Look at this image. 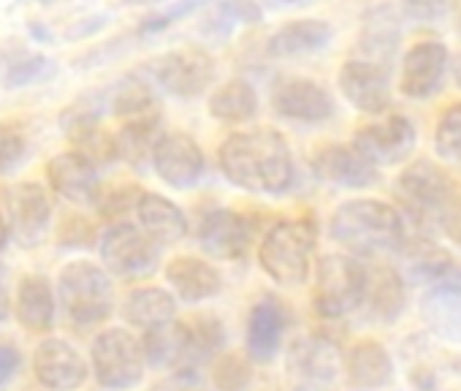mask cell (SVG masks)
<instances>
[{
    "label": "cell",
    "mask_w": 461,
    "mask_h": 391,
    "mask_svg": "<svg viewBox=\"0 0 461 391\" xmlns=\"http://www.w3.org/2000/svg\"><path fill=\"white\" fill-rule=\"evenodd\" d=\"M217 160L230 185L250 193L283 196L296 179L294 152L275 128H250L228 136L220 144Z\"/></svg>",
    "instance_id": "1"
},
{
    "label": "cell",
    "mask_w": 461,
    "mask_h": 391,
    "mask_svg": "<svg viewBox=\"0 0 461 391\" xmlns=\"http://www.w3.org/2000/svg\"><path fill=\"white\" fill-rule=\"evenodd\" d=\"M329 232L342 248L361 256L388 253L404 242L402 215L377 199H350L339 205L331 215Z\"/></svg>",
    "instance_id": "2"
},
{
    "label": "cell",
    "mask_w": 461,
    "mask_h": 391,
    "mask_svg": "<svg viewBox=\"0 0 461 391\" xmlns=\"http://www.w3.org/2000/svg\"><path fill=\"white\" fill-rule=\"evenodd\" d=\"M58 305L71 326L90 329L109 321L114 310V286L106 267L77 259L58 272Z\"/></svg>",
    "instance_id": "3"
},
{
    "label": "cell",
    "mask_w": 461,
    "mask_h": 391,
    "mask_svg": "<svg viewBox=\"0 0 461 391\" xmlns=\"http://www.w3.org/2000/svg\"><path fill=\"white\" fill-rule=\"evenodd\" d=\"M315 253V226L307 221H280L275 223L258 250L261 269L280 286H304L310 277Z\"/></svg>",
    "instance_id": "4"
},
{
    "label": "cell",
    "mask_w": 461,
    "mask_h": 391,
    "mask_svg": "<svg viewBox=\"0 0 461 391\" xmlns=\"http://www.w3.org/2000/svg\"><path fill=\"white\" fill-rule=\"evenodd\" d=\"M90 369L106 391L136 388L147 372L144 342L128 329H104L90 345Z\"/></svg>",
    "instance_id": "5"
},
{
    "label": "cell",
    "mask_w": 461,
    "mask_h": 391,
    "mask_svg": "<svg viewBox=\"0 0 461 391\" xmlns=\"http://www.w3.org/2000/svg\"><path fill=\"white\" fill-rule=\"evenodd\" d=\"M366 269L348 256H323L315 272L312 305L323 318H342L364 302Z\"/></svg>",
    "instance_id": "6"
},
{
    "label": "cell",
    "mask_w": 461,
    "mask_h": 391,
    "mask_svg": "<svg viewBox=\"0 0 461 391\" xmlns=\"http://www.w3.org/2000/svg\"><path fill=\"white\" fill-rule=\"evenodd\" d=\"M396 193H399L402 205L418 221L439 223L458 190H456L453 177L442 166H437L434 160H415L399 174Z\"/></svg>",
    "instance_id": "7"
},
{
    "label": "cell",
    "mask_w": 461,
    "mask_h": 391,
    "mask_svg": "<svg viewBox=\"0 0 461 391\" xmlns=\"http://www.w3.org/2000/svg\"><path fill=\"white\" fill-rule=\"evenodd\" d=\"M101 261L109 269V275L125 277V280H139L155 272L158 267V242H152L141 226L133 223H112L101 234Z\"/></svg>",
    "instance_id": "8"
},
{
    "label": "cell",
    "mask_w": 461,
    "mask_h": 391,
    "mask_svg": "<svg viewBox=\"0 0 461 391\" xmlns=\"http://www.w3.org/2000/svg\"><path fill=\"white\" fill-rule=\"evenodd\" d=\"M149 71H152L155 82L168 95L182 98V101L203 95L212 87L214 77H217L212 55L206 50H201V47L171 50V52L160 55L158 60H152Z\"/></svg>",
    "instance_id": "9"
},
{
    "label": "cell",
    "mask_w": 461,
    "mask_h": 391,
    "mask_svg": "<svg viewBox=\"0 0 461 391\" xmlns=\"http://www.w3.org/2000/svg\"><path fill=\"white\" fill-rule=\"evenodd\" d=\"M6 223L12 240L33 250L39 248L52 229V199L39 182H17L6 190Z\"/></svg>",
    "instance_id": "10"
},
{
    "label": "cell",
    "mask_w": 461,
    "mask_h": 391,
    "mask_svg": "<svg viewBox=\"0 0 461 391\" xmlns=\"http://www.w3.org/2000/svg\"><path fill=\"white\" fill-rule=\"evenodd\" d=\"M342 369V356L323 337H299L285 356V383L294 391H329Z\"/></svg>",
    "instance_id": "11"
},
{
    "label": "cell",
    "mask_w": 461,
    "mask_h": 391,
    "mask_svg": "<svg viewBox=\"0 0 461 391\" xmlns=\"http://www.w3.org/2000/svg\"><path fill=\"white\" fill-rule=\"evenodd\" d=\"M447 68H450V52L442 41L437 39L418 41L402 58L399 93L412 101H426L442 90Z\"/></svg>",
    "instance_id": "12"
},
{
    "label": "cell",
    "mask_w": 461,
    "mask_h": 391,
    "mask_svg": "<svg viewBox=\"0 0 461 391\" xmlns=\"http://www.w3.org/2000/svg\"><path fill=\"white\" fill-rule=\"evenodd\" d=\"M418 141V131L404 114H385L356 131L353 147L366 155L375 166H391L404 160Z\"/></svg>",
    "instance_id": "13"
},
{
    "label": "cell",
    "mask_w": 461,
    "mask_h": 391,
    "mask_svg": "<svg viewBox=\"0 0 461 391\" xmlns=\"http://www.w3.org/2000/svg\"><path fill=\"white\" fill-rule=\"evenodd\" d=\"M90 375L87 359L63 337H44L33 350V377L47 391H77Z\"/></svg>",
    "instance_id": "14"
},
{
    "label": "cell",
    "mask_w": 461,
    "mask_h": 391,
    "mask_svg": "<svg viewBox=\"0 0 461 391\" xmlns=\"http://www.w3.org/2000/svg\"><path fill=\"white\" fill-rule=\"evenodd\" d=\"M152 168L155 174L174 190H187L193 185H198L206 174V158L201 144L182 133V131H171L163 133L155 152H152Z\"/></svg>",
    "instance_id": "15"
},
{
    "label": "cell",
    "mask_w": 461,
    "mask_h": 391,
    "mask_svg": "<svg viewBox=\"0 0 461 391\" xmlns=\"http://www.w3.org/2000/svg\"><path fill=\"white\" fill-rule=\"evenodd\" d=\"M44 174H47L52 193H58L63 202L77 205V207H95L98 196L104 190L98 166L90 163L77 150L52 155L44 166Z\"/></svg>",
    "instance_id": "16"
},
{
    "label": "cell",
    "mask_w": 461,
    "mask_h": 391,
    "mask_svg": "<svg viewBox=\"0 0 461 391\" xmlns=\"http://www.w3.org/2000/svg\"><path fill=\"white\" fill-rule=\"evenodd\" d=\"M337 85L348 104L364 114H383L391 104V82L383 63L369 58H350L342 63Z\"/></svg>",
    "instance_id": "17"
},
{
    "label": "cell",
    "mask_w": 461,
    "mask_h": 391,
    "mask_svg": "<svg viewBox=\"0 0 461 391\" xmlns=\"http://www.w3.org/2000/svg\"><path fill=\"white\" fill-rule=\"evenodd\" d=\"M272 106L280 117L294 123H326L337 112L331 93L307 77L280 79L272 90Z\"/></svg>",
    "instance_id": "18"
},
{
    "label": "cell",
    "mask_w": 461,
    "mask_h": 391,
    "mask_svg": "<svg viewBox=\"0 0 461 391\" xmlns=\"http://www.w3.org/2000/svg\"><path fill=\"white\" fill-rule=\"evenodd\" d=\"M250 242H253V226L237 210H212L198 223V245L214 259L222 261L245 259Z\"/></svg>",
    "instance_id": "19"
},
{
    "label": "cell",
    "mask_w": 461,
    "mask_h": 391,
    "mask_svg": "<svg viewBox=\"0 0 461 391\" xmlns=\"http://www.w3.org/2000/svg\"><path fill=\"white\" fill-rule=\"evenodd\" d=\"M63 131H66V139L71 141V150L85 155L98 168L120 160L117 133L104 128L98 112L93 106H71L63 114Z\"/></svg>",
    "instance_id": "20"
},
{
    "label": "cell",
    "mask_w": 461,
    "mask_h": 391,
    "mask_svg": "<svg viewBox=\"0 0 461 391\" xmlns=\"http://www.w3.org/2000/svg\"><path fill=\"white\" fill-rule=\"evenodd\" d=\"M312 168L321 179L348 187V190H364L380 182L377 166L361 155L353 144H326L315 152Z\"/></svg>",
    "instance_id": "21"
},
{
    "label": "cell",
    "mask_w": 461,
    "mask_h": 391,
    "mask_svg": "<svg viewBox=\"0 0 461 391\" xmlns=\"http://www.w3.org/2000/svg\"><path fill=\"white\" fill-rule=\"evenodd\" d=\"M14 318L31 334H47L58 318V291L44 275H23L14 291Z\"/></svg>",
    "instance_id": "22"
},
{
    "label": "cell",
    "mask_w": 461,
    "mask_h": 391,
    "mask_svg": "<svg viewBox=\"0 0 461 391\" xmlns=\"http://www.w3.org/2000/svg\"><path fill=\"white\" fill-rule=\"evenodd\" d=\"M331 39H334V31L323 20H291L269 36L267 52L277 60L307 58V55L326 50Z\"/></svg>",
    "instance_id": "23"
},
{
    "label": "cell",
    "mask_w": 461,
    "mask_h": 391,
    "mask_svg": "<svg viewBox=\"0 0 461 391\" xmlns=\"http://www.w3.org/2000/svg\"><path fill=\"white\" fill-rule=\"evenodd\" d=\"M136 218L141 232L158 245H176L187 237L185 213L160 193H141L136 205Z\"/></svg>",
    "instance_id": "24"
},
{
    "label": "cell",
    "mask_w": 461,
    "mask_h": 391,
    "mask_svg": "<svg viewBox=\"0 0 461 391\" xmlns=\"http://www.w3.org/2000/svg\"><path fill=\"white\" fill-rule=\"evenodd\" d=\"M166 280L182 302H203L220 294L222 277L220 272L195 256H176L166 267Z\"/></svg>",
    "instance_id": "25"
},
{
    "label": "cell",
    "mask_w": 461,
    "mask_h": 391,
    "mask_svg": "<svg viewBox=\"0 0 461 391\" xmlns=\"http://www.w3.org/2000/svg\"><path fill=\"white\" fill-rule=\"evenodd\" d=\"M285 307L275 296H264L248 318V350L258 361H272L285 334Z\"/></svg>",
    "instance_id": "26"
},
{
    "label": "cell",
    "mask_w": 461,
    "mask_h": 391,
    "mask_svg": "<svg viewBox=\"0 0 461 391\" xmlns=\"http://www.w3.org/2000/svg\"><path fill=\"white\" fill-rule=\"evenodd\" d=\"M122 318L128 326H136L141 332L163 329L176 321V299L166 288H133L122 299Z\"/></svg>",
    "instance_id": "27"
},
{
    "label": "cell",
    "mask_w": 461,
    "mask_h": 391,
    "mask_svg": "<svg viewBox=\"0 0 461 391\" xmlns=\"http://www.w3.org/2000/svg\"><path fill=\"white\" fill-rule=\"evenodd\" d=\"M420 315L437 337L461 342V283L434 286L420 302Z\"/></svg>",
    "instance_id": "28"
},
{
    "label": "cell",
    "mask_w": 461,
    "mask_h": 391,
    "mask_svg": "<svg viewBox=\"0 0 461 391\" xmlns=\"http://www.w3.org/2000/svg\"><path fill=\"white\" fill-rule=\"evenodd\" d=\"M404 283L396 269L391 267H372L366 272V288H364V302L369 310V318L391 323L402 315L404 310Z\"/></svg>",
    "instance_id": "29"
},
{
    "label": "cell",
    "mask_w": 461,
    "mask_h": 391,
    "mask_svg": "<svg viewBox=\"0 0 461 391\" xmlns=\"http://www.w3.org/2000/svg\"><path fill=\"white\" fill-rule=\"evenodd\" d=\"M258 93L248 79H228L209 95V114L225 125H248L258 117Z\"/></svg>",
    "instance_id": "30"
},
{
    "label": "cell",
    "mask_w": 461,
    "mask_h": 391,
    "mask_svg": "<svg viewBox=\"0 0 461 391\" xmlns=\"http://www.w3.org/2000/svg\"><path fill=\"white\" fill-rule=\"evenodd\" d=\"M345 372L356 388H380L393 377V364L377 340H358L345 356Z\"/></svg>",
    "instance_id": "31"
},
{
    "label": "cell",
    "mask_w": 461,
    "mask_h": 391,
    "mask_svg": "<svg viewBox=\"0 0 461 391\" xmlns=\"http://www.w3.org/2000/svg\"><path fill=\"white\" fill-rule=\"evenodd\" d=\"M160 136H163L160 133V114H149V117L122 123V128L117 131L120 160H125L128 166L141 171L147 163H152V152H155Z\"/></svg>",
    "instance_id": "32"
},
{
    "label": "cell",
    "mask_w": 461,
    "mask_h": 391,
    "mask_svg": "<svg viewBox=\"0 0 461 391\" xmlns=\"http://www.w3.org/2000/svg\"><path fill=\"white\" fill-rule=\"evenodd\" d=\"M52 74H55V63L41 52L17 50V52L6 55L4 63H0V85H4L6 90L31 87L36 82L50 79Z\"/></svg>",
    "instance_id": "33"
},
{
    "label": "cell",
    "mask_w": 461,
    "mask_h": 391,
    "mask_svg": "<svg viewBox=\"0 0 461 391\" xmlns=\"http://www.w3.org/2000/svg\"><path fill=\"white\" fill-rule=\"evenodd\" d=\"M261 20V6L256 0H212L203 31L212 39H225L240 25H256Z\"/></svg>",
    "instance_id": "34"
},
{
    "label": "cell",
    "mask_w": 461,
    "mask_h": 391,
    "mask_svg": "<svg viewBox=\"0 0 461 391\" xmlns=\"http://www.w3.org/2000/svg\"><path fill=\"white\" fill-rule=\"evenodd\" d=\"M109 109L112 114H117L122 123L128 120H139V117H149V114H160L158 112V98L152 93V87L136 77L122 79L109 98Z\"/></svg>",
    "instance_id": "35"
},
{
    "label": "cell",
    "mask_w": 461,
    "mask_h": 391,
    "mask_svg": "<svg viewBox=\"0 0 461 391\" xmlns=\"http://www.w3.org/2000/svg\"><path fill=\"white\" fill-rule=\"evenodd\" d=\"M410 272H412V277H418L423 283H434V286L461 283V267L439 248H426V250L415 253Z\"/></svg>",
    "instance_id": "36"
},
{
    "label": "cell",
    "mask_w": 461,
    "mask_h": 391,
    "mask_svg": "<svg viewBox=\"0 0 461 391\" xmlns=\"http://www.w3.org/2000/svg\"><path fill=\"white\" fill-rule=\"evenodd\" d=\"M434 150L442 163L461 174V104H453L442 112L434 128Z\"/></svg>",
    "instance_id": "37"
},
{
    "label": "cell",
    "mask_w": 461,
    "mask_h": 391,
    "mask_svg": "<svg viewBox=\"0 0 461 391\" xmlns=\"http://www.w3.org/2000/svg\"><path fill=\"white\" fill-rule=\"evenodd\" d=\"M31 155L28 133L17 123H0V177L14 174Z\"/></svg>",
    "instance_id": "38"
},
{
    "label": "cell",
    "mask_w": 461,
    "mask_h": 391,
    "mask_svg": "<svg viewBox=\"0 0 461 391\" xmlns=\"http://www.w3.org/2000/svg\"><path fill=\"white\" fill-rule=\"evenodd\" d=\"M253 380V369L250 364L237 356V353H225L214 361L212 369V383L220 391H245Z\"/></svg>",
    "instance_id": "39"
},
{
    "label": "cell",
    "mask_w": 461,
    "mask_h": 391,
    "mask_svg": "<svg viewBox=\"0 0 461 391\" xmlns=\"http://www.w3.org/2000/svg\"><path fill=\"white\" fill-rule=\"evenodd\" d=\"M141 193L144 190H139L136 185H117V187L101 190L98 202H95V210H98L101 218L120 223V218H125L128 213H136V205L141 199Z\"/></svg>",
    "instance_id": "40"
},
{
    "label": "cell",
    "mask_w": 461,
    "mask_h": 391,
    "mask_svg": "<svg viewBox=\"0 0 461 391\" xmlns=\"http://www.w3.org/2000/svg\"><path fill=\"white\" fill-rule=\"evenodd\" d=\"M55 237H58V245L71 248V250L93 248L101 240L95 223L85 215H63L58 229H55Z\"/></svg>",
    "instance_id": "41"
},
{
    "label": "cell",
    "mask_w": 461,
    "mask_h": 391,
    "mask_svg": "<svg viewBox=\"0 0 461 391\" xmlns=\"http://www.w3.org/2000/svg\"><path fill=\"white\" fill-rule=\"evenodd\" d=\"M201 6H206V0H174V4H171V6H166L163 12H158V14L147 17V20L139 25V33H141V36H155V33H160V31L171 28L174 23H179V20L190 17V14H193V12H198Z\"/></svg>",
    "instance_id": "42"
},
{
    "label": "cell",
    "mask_w": 461,
    "mask_h": 391,
    "mask_svg": "<svg viewBox=\"0 0 461 391\" xmlns=\"http://www.w3.org/2000/svg\"><path fill=\"white\" fill-rule=\"evenodd\" d=\"M456 6V0H402V12L412 23H439L445 20Z\"/></svg>",
    "instance_id": "43"
},
{
    "label": "cell",
    "mask_w": 461,
    "mask_h": 391,
    "mask_svg": "<svg viewBox=\"0 0 461 391\" xmlns=\"http://www.w3.org/2000/svg\"><path fill=\"white\" fill-rule=\"evenodd\" d=\"M20 369H23V350L12 342L0 345V391L17 380Z\"/></svg>",
    "instance_id": "44"
},
{
    "label": "cell",
    "mask_w": 461,
    "mask_h": 391,
    "mask_svg": "<svg viewBox=\"0 0 461 391\" xmlns=\"http://www.w3.org/2000/svg\"><path fill=\"white\" fill-rule=\"evenodd\" d=\"M439 226L445 229V234H447L456 245H461V193H456V199H453L450 207L445 210Z\"/></svg>",
    "instance_id": "45"
},
{
    "label": "cell",
    "mask_w": 461,
    "mask_h": 391,
    "mask_svg": "<svg viewBox=\"0 0 461 391\" xmlns=\"http://www.w3.org/2000/svg\"><path fill=\"white\" fill-rule=\"evenodd\" d=\"M14 302H12V288H9V269L0 261V321H6L12 313Z\"/></svg>",
    "instance_id": "46"
},
{
    "label": "cell",
    "mask_w": 461,
    "mask_h": 391,
    "mask_svg": "<svg viewBox=\"0 0 461 391\" xmlns=\"http://www.w3.org/2000/svg\"><path fill=\"white\" fill-rule=\"evenodd\" d=\"M9 240H12L9 223H6V218H0V250H4V248L9 245Z\"/></svg>",
    "instance_id": "47"
},
{
    "label": "cell",
    "mask_w": 461,
    "mask_h": 391,
    "mask_svg": "<svg viewBox=\"0 0 461 391\" xmlns=\"http://www.w3.org/2000/svg\"><path fill=\"white\" fill-rule=\"evenodd\" d=\"M296 4H302V0H264V6H269V9H285V6H296Z\"/></svg>",
    "instance_id": "48"
},
{
    "label": "cell",
    "mask_w": 461,
    "mask_h": 391,
    "mask_svg": "<svg viewBox=\"0 0 461 391\" xmlns=\"http://www.w3.org/2000/svg\"><path fill=\"white\" fill-rule=\"evenodd\" d=\"M125 6H163L168 0H122Z\"/></svg>",
    "instance_id": "49"
},
{
    "label": "cell",
    "mask_w": 461,
    "mask_h": 391,
    "mask_svg": "<svg viewBox=\"0 0 461 391\" xmlns=\"http://www.w3.org/2000/svg\"><path fill=\"white\" fill-rule=\"evenodd\" d=\"M453 79H456V85H458V90H461V55H458L456 63H453Z\"/></svg>",
    "instance_id": "50"
},
{
    "label": "cell",
    "mask_w": 461,
    "mask_h": 391,
    "mask_svg": "<svg viewBox=\"0 0 461 391\" xmlns=\"http://www.w3.org/2000/svg\"><path fill=\"white\" fill-rule=\"evenodd\" d=\"M36 4H41V6H52L55 0H36Z\"/></svg>",
    "instance_id": "51"
},
{
    "label": "cell",
    "mask_w": 461,
    "mask_h": 391,
    "mask_svg": "<svg viewBox=\"0 0 461 391\" xmlns=\"http://www.w3.org/2000/svg\"><path fill=\"white\" fill-rule=\"evenodd\" d=\"M458 31H461V20H458Z\"/></svg>",
    "instance_id": "52"
}]
</instances>
